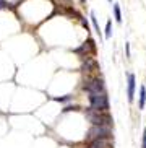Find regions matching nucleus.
I'll use <instances>...</instances> for the list:
<instances>
[{
	"label": "nucleus",
	"instance_id": "39448f33",
	"mask_svg": "<svg viewBox=\"0 0 146 148\" xmlns=\"http://www.w3.org/2000/svg\"><path fill=\"white\" fill-rule=\"evenodd\" d=\"M73 52L76 54V56H80V57H86V56H94V52H96V42H94V39H88L86 42H83L80 47H76Z\"/></svg>",
	"mask_w": 146,
	"mask_h": 148
},
{
	"label": "nucleus",
	"instance_id": "ddd939ff",
	"mask_svg": "<svg viewBox=\"0 0 146 148\" xmlns=\"http://www.w3.org/2000/svg\"><path fill=\"white\" fill-rule=\"evenodd\" d=\"M104 38L106 39H111L112 38V21L109 20L107 23H106V29H104Z\"/></svg>",
	"mask_w": 146,
	"mask_h": 148
},
{
	"label": "nucleus",
	"instance_id": "2eb2a0df",
	"mask_svg": "<svg viewBox=\"0 0 146 148\" xmlns=\"http://www.w3.org/2000/svg\"><path fill=\"white\" fill-rule=\"evenodd\" d=\"M7 2V5H8V8H12V7H16L20 2H23V0H5Z\"/></svg>",
	"mask_w": 146,
	"mask_h": 148
},
{
	"label": "nucleus",
	"instance_id": "7ed1b4c3",
	"mask_svg": "<svg viewBox=\"0 0 146 148\" xmlns=\"http://www.w3.org/2000/svg\"><path fill=\"white\" fill-rule=\"evenodd\" d=\"M88 103L91 109L101 111V112H109V108H111L107 93H91L88 95Z\"/></svg>",
	"mask_w": 146,
	"mask_h": 148
},
{
	"label": "nucleus",
	"instance_id": "9b49d317",
	"mask_svg": "<svg viewBox=\"0 0 146 148\" xmlns=\"http://www.w3.org/2000/svg\"><path fill=\"white\" fill-rule=\"evenodd\" d=\"M73 98H75L73 95H65V96H54L52 99L57 101V103H62V104H67V103H72Z\"/></svg>",
	"mask_w": 146,
	"mask_h": 148
},
{
	"label": "nucleus",
	"instance_id": "4468645a",
	"mask_svg": "<svg viewBox=\"0 0 146 148\" xmlns=\"http://www.w3.org/2000/svg\"><path fill=\"white\" fill-rule=\"evenodd\" d=\"M80 106H76V104H67L63 109H62V112H70V111H80Z\"/></svg>",
	"mask_w": 146,
	"mask_h": 148
},
{
	"label": "nucleus",
	"instance_id": "a211bd4d",
	"mask_svg": "<svg viewBox=\"0 0 146 148\" xmlns=\"http://www.w3.org/2000/svg\"><path fill=\"white\" fill-rule=\"evenodd\" d=\"M86 2H88V0H80V3H86Z\"/></svg>",
	"mask_w": 146,
	"mask_h": 148
},
{
	"label": "nucleus",
	"instance_id": "f03ea898",
	"mask_svg": "<svg viewBox=\"0 0 146 148\" xmlns=\"http://www.w3.org/2000/svg\"><path fill=\"white\" fill-rule=\"evenodd\" d=\"M112 125H91L85 135V142L89 143L93 140H102V138H112Z\"/></svg>",
	"mask_w": 146,
	"mask_h": 148
},
{
	"label": "nucleus",
	"instance_id": "9d476101",
	"mask_svg": "<svg viewBox=\"0 0 146 148\" xmlns=\"http://www.w3.org/2000/svg\"><path fill=\"white\" fill-rule=\"evenodd\" d=\"M112 12H114V18H115V21L119 23V25H120V23H122V20H123V18H122V10H120V5H119V3H114V5H112Z\"/></svg>",
	"mask_w": 146,
	"mask_h": 148
},
{
	"label": "nucleus",
	"instance_id": "dca6fc26",
	"mask_svg": "<svg viewBox=\"0 0 146 148\" xmlns=\"http://www.w3.org/2000/svg\"><path fill=\"white\" fill-rule=\"evenodd\" d=\"M141 148H146V130L143 132V138H141Z\"/></svg>",
	"mask_w": 146,
	"mask_h": 148
},
{
	"label": "nucleus",
	"instance_id": "f257e3e1",
	"mask_svg": "<svg viewBox=\"0 0 146 148\" xmlns=\"http://www.w3.org/2000/svg\"><path fill=\"white\" fill-rule=\"evenodd\" d=\"M85 117L91 125H114V119L109 112H101V111H94L91 108L85 109Z\"/></svg>",
	"mask_w": 146,
	"mask_h": 148
},
{
	"label": "nucleus",
	"instance_id": "423d86ee",
	"mask_svg": "<svg viewBox=\"0 0 146 148\" xmlns=\"http://www.w3.org/2000/svg\"><path fill=\"white\" fill-rule=\"evenodd\" d=\"M135 91H136V77L133 73H127V99H128V103H133Z\"/></svg>",
	"mask_w": 146,
	"mask_h": 148
},
{
	"label": "nucleus",
	"instance_id": "1a4fd4ad",
	"mask_svg": "<svg viewBox=\"0 0 146 148\" xmlns=\"http://www.w3.org/2000/svg\"><path fill=\"white\" fill-rule=\"evenodd\" d=\"M145 106H146V86L141 85L140 93H138V109H145Z\"/></svg>",
	"mask_w": 146,
	"mask_h": 148
},
{
	"label": "nucleus",
	"instance_id": "20e7f679",
	"mask_svg": "<svg viewBox=\"0 0 146 148\" xmlns=\"http://www.w3.org/2000/svg\"><path fill=\"white\" fill-rule=\"evenodd\" d=\"M81 90L86 91V95L91 93H106V83L101 77H86V80L81 83Z\"/></svg>",
	"mask_w": 146,
	"mask_h": 148
},
{
	"label": "nucleus",
	"instance_id": "aec40b11",
	"mask_svg": "<svg viewBox=\"0 0 146 148\" xmlns=\"http://www.w3.org/2000/svg\"><path fill=\"white\" fill-rule=\"evenodd\" d=\"M68 2H70V0H68Z\"/></svg>",
	"mask_w": 146,
	"mask_h": 148
},
{
	"label": "nucleus",
	"instance_id": "6ab92c4d",
	"mask_svg": "<svg viewBox=\"0 0 146 148\" xmlns=\"http://www.w3.org/2000/svg\"><path fill=\"white\" fill-rule=\"evenodd\" d=\"M109 2H111V3H112V0H109Z\"/></svg>",
	"mask_w": 146,
	"mask_h": 148
},
{
	"label": "nucleus",
	"instance_id": "6e6552de",
	"mask_svg": "<svg viewBox=\"0 0 146 148\" xmlns=\"http://www.w3.org/2000/svg\"><path fill=\"white\" fill-rule=\"evenodd\" d=\"M83 59V67H81V70H85V72H93V70H96L98 69V62L94 60V57L93 56H86V57H81Z\"/></svg>",
	"mask_w": 146,
	"mask_h": 148
},
{
	"label": "nucleus",
	"instance_id": "0eeeda50",
	"mask_svg": "<svg viewBox=\"0 0 146 148\" xmlns=\"http://www.w3.org/2000/svg\"><path fill=\"white\" fill-rule=\"evenodd\" d=\"M85 148H114V142H112V138L93 140L89 143H86Z\"/></svg>",
	"mask_w": 146,
	"mask_h": 148
},
{
	"label": "nucleus",
	"instance_id": "f8f14e48",
	"mask_svg": "<svg viewBox=\"0 0 146 148\" xmlns=\"http://www.w3.org/2000/svg\"><path fill=\"white\" fill-rule=\"evenodd\" d=\"M89 20H91V25H93L94 31L98 33V34H101V28H99V23H98V18H96L94 12H91V13H89Z\"/></svg>",
	"mask_w": 146,
	"mask_h": 148
},
{
	"label": "nucleus",
	"instance_id": "f3484780",
	"mask_svg": "<svg viewBox=\"0 0 146 148\" xmlns=\"http://www.w3.org/2000/svg\"><path fill=\"white\" fill-rule=\"evenodd\" d=\"M125 51H127V57L130 59V44L128 42H125Z\"/></svg>",
	"mask_w": 146,
	"mask_h": 148
}]
</instances>
